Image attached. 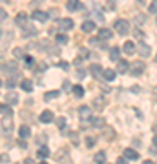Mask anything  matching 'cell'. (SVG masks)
<instances>
[{"label":"cell","instance_id":"obj_1","mask_svg":"<svg viewBox=\"0 0 157 164\" xmlns=\"http://www.w3.org/2000/svg\"><path fill=\"white\" fill-rule=\"evenodd\" d=\"M113 27H115V31H117L119 35H126V33H130V24H128V20H123V18H121V20L115 22Z\"/></svg>","mask_w":157,"mask_h":164},{"label":"cell","instance_id":"obj_2","mask_svg":"<svg viewBox=\"0 0 157 164\" xmlns=\"http://www.w3.org/2000/svg\"><path fill=\"white\" fill-rule=\"evenodd\" d=\"M79 117H80L82 122H88V120L91 119V108H90V106H82V108H79Z\"/></svg>","mask_w":157,"mask_h":164},{"label":"cell","instance_id":"obj_3","mask_svg":"<svg viewBox=\"0 0 157 164\" xmlns=\"http://www.w3.org/2000/svg\"><path fill=\"white\" fill-rule=\"evenodd\" d=\"M123 51H124L126 55H134V53L137 51V47H135V44H134L132 40H126V42L123 44Z\"/></svg>","mask_w":157,"mask_h":164},{"label":"cell","instance_id":"obj_4","mask_svg":"<svg viewBox=\"0 0 157 164\" xmlns=\"http://www.w3.org/2000/svg\"><path fill=\"white\" fill-rule=\"evenodd\" d=\"M137 51H139V55H141V57H148V55L152 53V49H150V46H148L146 42H139Z\"/></svg>","mask_w":157,"mask_h":164},{"label":"cell","instance_id":"obj_5","mask_svg":"<svg viewBox=\"0 0 157 164\" xmlns=\"http://www.w3.org/2000/svg\"><path fill=\"white\" fill-rule=\"evenodd\" d=\"M90 73H91V75H93L95 79H99V77H101V75L104 73V69H102V68H101L99 64H91V66H90Z\"/></svg>","mask_w":157,"mask_h":164},{"label":"cell","instance_id":"obj_6","mask_svg":"<svg viewBox=\"0 0 157 164\" xmlns=\"http://www.w3.org/2000/svg\"><path fill=\"white\" fill-rule=\"evenodd\" d=\"M143 71H145V64H143V62H135V64L132 66V75H134V77H139Z\"/></svg>","mask_w":157,"mask_h":164},{"label":"cell","instance_id":"obj_7","mask_svg":"<svg viewBox=\"0 0 157 164\" xmlns=\"http://www.w3.org/2000/svg\"><path fill=\"white\" fill-rule=\"evenodd\" d=\"M38 119H40V122L48 124V122H51V120H53V113H51L49 110H44V111L40 113V117H38Z\"/></svg>","mask_w":157,"mask_h":164},{"label":"cell","instance_id":"obj_8","mask_svg":"<svg viewBox=\"0 0 157 164\" xmlns=\"http://www.w3.org/2000/svg\"><path fill=\"white\" fill-rule=\"evenodd\" d=\"M124 159H130V161H137V159H139V153H137L135 150H132V148H126V150H124Z\"/></svg>","mask_w":157,"mask_h":164},{"label":"cell","instance_id":"obj_9","mask_svg":"<svg viewBox=\"0 0 157 164\" xmlns=\"http://www.w3.org/2000/svg\"><path fill=\"white\" fill-rule=\"evenodd\" d=\"M110 60H113V62H119L121 60V49L119 47H112L110 49Z\"/></svg>","mask_w":157,"mask_h":164},{"label":"cell","instance_id":"obj_10","mask_svg":"<svg viewBox=\"0 0 157 164\" xmlns=\"http://www.w3.org/2000/svg\"><path fill=\"white\" fill-rule=\"evenodd\" d=\"M33 18L38 20V22H46V20H48V15H46L44 11H37V9H35V11H33Z\"/></svg>","mask_w":157,"mask_h":164},{"label":"cell","instance_id":"obj_11","mask_svg":"<svg viewBox=\"0 0 157 164\" xmlns=\"http://www.w3.org/2000/svg\"><path fill=\"white\" fill-rule=\"evenodd\" d=\"M15 22H16V26H26V24H27V16H26V13H18V15L15 16Z\"/></svg>","mask_w":157,"mask_h":164},{"label":"cell","instance_id":"obj_12","mask_svg":"<svg viewBox=\"0 0 157 164\" xmlns=\"http://www.w3.org/2000/svg\"><path fill=\"white\" fill-rule=\"evenodd\" d=\"M84 33H91V31H95V22H90V20H86L84 24H82V27H80Z\"/></svg>","mask_w":157,"mask_h":164},{"label":"cell","instance_id":"obj_13","mask_svg":"<svg viewBox=\"0 0 157 164\" xmlns=\"http://www.w3.org/2000/svg\"><path fill=\"white\" fill-rule=\"evenodd\" d=\"M99 38H101V40H110V38H112V31L106 29V27L99 29Z\"/></svg>","mask_w":157,"mask_h":164},{"label":"cell","instance_id":"obj_14","mask_svg":"<svg viewBox=\"0 0 157 164\" xmlns=\"http://www.w3.org/2000/svg\"><path fill=\"white\" fill-rule=\"evenodd\" d=\"M128 69H130L128 62H124V60H119V62H117V73H126Z\"/></svg>","mask_w":157,"mask_h":164},{"label":"cell","instance_id":"obj_15","mask_svg":"<svg viewBox=\"0 0 157 164\" xmlns=\"http://www.w3.org/2000/svg\"><path fill=\"white\" fill-rule=\"evenodd\" d=\"M20 88H22L24 91H27V93H29V91L33 89V82H31V80H27V79H24V80L20 82Z\"/></svg>","mask_w":157,"mask_h":164},{"label":"cell","instance_id":"obj_16","mask_svg":"<svg viewBox=\"0 0 157 164\" xmlns=\"http://www.w3.org/2000/svg\"><path fill=\"white\" fill-rule=\"evenodd\" d=\"M0 111H2V117H4V119H9V117L13 115L11 108H9V106H5V104H2V106H0Z\"/></svg>","mask_w":157,"mask_h":164},{"label":"cell","instance_id":"obj_17","mask_svg":"<svg viewBox=\"0 0 157 164\" xmlns=\"http://www.w3.org/2000/svg\"><path fill=\"white\" fill-rule=\"evenodd\" d=\"M18 135H20V139H27V137L31 135V131H29L27 126H20V128H18Z\"/></svg>","mask_w":157,"mask_h":164},{"label":"cell","instance_id":"obj_18","mask_svg":"<svg viewBox=\"0 0 157 164\" xmlns=\"http://www.w3.org/2000/svg\"><path fill=\"white\" fill-rule=\"evenodd\" d=\"M102 77H104V80H108V82H112V80L115 79V71H113V69H104V73H102Z\"/></svg>","mask_w":157,"mask_h":164},{"label":"cell","instance_id":"obj_19","mask_svg":"<svg viewBox=\"0 0 157 164\" xmlns=\"http://www.w3.org/2000/svg\"><path fill=\"white\" fill-rule=\"evenodd\" d=\"M93 161H95V162H99V164L106 162V153H104V152H97V153H95V157H93Z\"/></svg>","mask_w":157,"mask_h":164},{"label":"cell","instance_id":"obj_20","mask_svg":"<svg viewBox=\"0 0 157 164\" xmlns=\"http://www.w3.org/2000/svg\"><path fill=\"white\" fill-rule=\"evenodd\" d=\"M71 91H73V95H75V97H79V99H80V97H84V88H82V86H79V84H77V86H73V89H71Z\"/></svg>","mask_w":157,"mask_h":164},{"label":"cell","instance_id":"obj_21","mask_svg":"<svg viewBox=\"0 0 157 164\" xmlns=\"http://www.w3.org/2000/svg\"><path fill=\"white\" fill-rule=\"evenodd\" d=\"M60 27H62V29H71V27H73V22H71L70 18H62V20H60Z\"/></svg>","mask_w":157,"mask_h":164},{"label":"cell","instance_id":"obj_22","mask_svg":"<svg viewBox=\"0 0 157 164\" xmlns=\"http://www.w3.org/2000/svg\"><path fill=\"white\" fill-rule=\"evenodd\" d=\"M66 7H68L70 11H77V9H79V0H68Z\"/></svg>","mask_w":157,"mask_h":164},{"label":"cell","instance_id":"obj_23","mask_svg":"<svg viewBox=\"0 0 157 164\" xmlns=\"http://www.w3.org/2000/svg\"><path fill=\"white\" fill-rule=\"evenodd\" d=\"M16 100H18L16 93H7V97H5V102L7 104H16Z\"/></svg>","mask_w":157,"mask_h":164},{"label":"cell","instance_id":"obj_24","mask_svg":"<svg viewBox=\"0 0 157 164\" xmlns=\"http://www.w3.org/2000/svg\"><path fill=\"white\" fill-rule=\"evenodd\" d=\"M37 155H38V157H40V159H46V157H48V155H49V150H48V148H46V146H42V148H40V150H38V152H37Z\"/></svg>","mask_w":157,"mask_h":164},{"label":"cell","instance_id":"obj_25","mask_svg":"<svg viewBox=\"0 0 157 164\" xmlns=\"http://www.w3.org/2000/svg\"><path fill=\"white\" fill-rule=\"evenodd\" d=\"M59 97V91H48L44 95V100H51V99H57Z\"/></svg>","mask_w":157,"mask_h":164},{"label":"cell","instance_id":"obj_26","mask_svg":"<svg viewBox=\"0 0 157 164\" xmlns=\"http://www.w3.org/2000/svg\"><path fill=\"white\" fill-rule=\"evenodd\" d=\"M57 42H59L60 46H64V44L68 42V37H66V35H57Z\"/></svg>","mask_w":157,"mask_h":164},{"label":"cell","instance_id":"obj_27","mask_svg":"<svg viewBox=\"0 0 157 164\" xmlns=\"http://www.w3.org/2000/svg\"><path fill=\"white\" fill-rule=\"evenodd\" d=\"M57 124H59L60 130H64V126H66V119H64V117H59V119H57Z\"/></svg>","mask_w":157,"mask_h":164},{"label":"cell","instance_id":"obj_28","mask_svg":"<svg viewBox=\"0 0 157 164\" xmlns=\"http://www.w3.org/2000/svg\"><path fill=\"white\" fill-rule=\"evenodd\" d=\"M33 35H37V31H35L33 27H27L26 33H24V37H33Z\"/></svg>","mask_w":157,"mask_h":164},{"label":"cell","instance_id":"obj_29","mask_svg":"<svg viewBox=\"0 0 157 164\" xmlns=\"http://www.w3.org/2000/svg\"><path fill=\"white\" fill-rule=\"evenodd\" d=\"M91 124H93V126H104V120H102V119H93Z\"/></svg>","mask_w":157,"mask_h":164},{"label":"cell","instance_id":"obj_30","mask_svg":"<svg viewBox=\"0 0 157 164\" xmlns=\"http://www.w3.org/2000/svg\"><path fill=\"white\" fill-rule=\"evenodd\" d=\"M24 60H26V66H33V57L26 55V57H24Z\"/></svg>","mask_w":157,"mask_h":164},{"label":"cell","instance_id":"obj_31","mask_svg":"<svg viewBox=\"0 0 157 164\" xmlns=\"http://www.w3.org/2000/svg\"><path fill=\"white\" fill-rule=\"evenodd\" d=\"M93 102H97V110H102V108H104V100H102V99H97V100H93Z\"/></svg>","mask_w":157,"mask_h":164},{"label":"cell","instance_id":"obj_32","mask_svg":"<svg viewBox=\"0 0 157 164\" xmlns=\"http://www.w3.org/2000/svg\"><path fill=\"white\" fill-rule=\"evenodd\" d=\"M148 11H150V13H154V15H155V13H157V4H152V5H150V7H148Z\"/></svg>","mask_w":157,"mask_h":164},{"label":"cell","instance_id":"obj_33","mask_svg":"<svg viewBox=\"0 0 157 164\" xmlns=\"http://www.w3.org/2000/svg\"><path fill=\"white\" fill-rule=\"evenodd\" d=\"M13 53H15V57H20V55H22V49H20V47H16Z\"/></svg>","mask_w":157,"mask_h":164},{"label":"cell","instance_id":"obj_34","mask_svg":"<svg viewBox=\"0 0 157 164\" xmlns=\"http://www.w3.org/2000/svg\"><path fill=\"white\" fill-rule=\"evenodd\" d=\"M7 68H9V69H16V62H9Z\"/></svg>","mask_w":157,"mask_h":164},{"label":"cell","instance_id":"obj_35","mask_svg":"<svg viewBox=\"0 0 157 164\" xmlns=\"http://www.w3.org/2000/svg\"><path fill=\"white\" fill-rule=\"evenodd\" d=\"M77 77H79V79H84L86 75H84V71H82V69H79V71H77Z\"/></svg>","mask_w":157,"mask_h":164},{"label":"cell","instance_id":"obj_36","mask_svg":"<svg viewBox=\"0 0 157 164\" xmlns=\"http://www.w3.org/2000/svg\"><path fill=\"white\" fill-rule=\"evenodd\" d=\"M64 89H66V91H70V89H73V88L70 86V82H64Z\"/></svg>","mask_w":157,"mask_h":164},{"label":"cell","instance_id":"obj_37","mask_svg":"<svg viewBox=\"0 0 157 164\" xmlns=\"http://www.w3.org/2000/svg\"><path fill=\"white\" fill-rule=\"evenodd\" d=\"M18 146H20V148H22V150H26V148H27V146H26V142H24V141H22V139H20V142H18Z\"/></svg>","mask_w":157,"mask_h":164},{"label":"cell","instance_id":"obj_38","mask_svg":"<svg viewBox=\"0 0 157 164\" xmlns=\"http://www.w3.org/2000/svg\"><path fill=\"white\" fill-rule=\"evenodd\" d=\"M86 144H88V146L91 148V146H93V139H86Z\"/></svg>","mask_w":157,"mask_h":164},{"label":"cell","instance_id":"obj_39","mask_svg":"<svg viewBox=\"0 0 157 164\" xmlns=\"http://www.w3.org/2000/svg\"><path fill=\"white\" fill-rule=\"evenodd\" d=\"M2 162H4V164H7V162H9V159H7V155H2Z\"/></svg>","mask_w":157,"mask_h":164},{"label":"cell","instance_id":"obj_40","mask_svg":"<svg viewBox=\"0 0 157 164\" xmlns=\"http://www.w3.org/2000/svg\"><path fill=\"white\" fill-rule=\"evenodd\" d=\"M86 55H88V51H86V49H80V55H79V57H86Z\"/></svg>","mask_w":157,"mask_h":164},{"label":"cell","instance_id":"obj_41","mask_svg":"<svg viewBox=\"0 0 157 164\" xmlns=\"http://www.w3.org/2000/svg\"><path fill=\"white\" fill-rule=\"evenodd\" d=\"M80 62H82V60H80V57H79V58H75V62H73V64H75V66H80Z\"/></svg>","mask_w":157,"mask_h":164},{"label":"cell","instance_id":"obj_42","mask_svg":"<svg viewBox=\"0 0 157 164\" xmlns=\"http://www.w3.org/2000/svg\"><path fill=\"white\" fill-rule=\"evenodd\" d=\"M154 146H155V148H157V135H155V137H154Z\"/></svg>","mask_w":157,"mask_h":164},{"label":"cell","instance_id":"obj_43","mask_svg":"<svg viewBox=\"0 0 157 164\" xmlns=\"http://www.w3.org/2000/svg\"><path fill=\"white\" fill-rule=\"evenodd\" d=\"M155 58H157V57H155Z\"/></svg>","mask_w":157,"mask_h":164},{"label":"cell","instance_id":"obj_44","mask_svg":"<svg viewBox=\"0 0 157 164\" xmlns=\"http://www.w3.org/2000/svg\"><path fill=\"white\" fill-rule=\"evenodd\" d=\"M155 2H157V0H155Z\"/></svg>","mask_w":157,"mask_h":164}]
</instances>
